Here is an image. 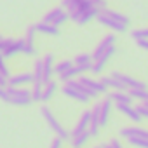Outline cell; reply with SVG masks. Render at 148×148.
Returning a JSON list of instances; mask_svg holds the SVG:
<instances>
[{"instance_id":"1","label":"cell","mask_w":148,"mask_h":148,"mask_svg":"<svg viewBox=\"0 0 148 148\" xmlns=\"http://www.w3.org/2000/svg\"><path fill=\"white\" fill-rule=\"evenodd\" d=\"M5 91H7V94H9V103H11V105H16V106H28L30 103H33V101H32V91H30V89L7 86Z\"/></svg>"},{"instance_id":"2","label":"cell","mask_w":148,"mask_h":148,"mask_svg":"<svg viewBox=\"0 0 148 148\" xmlns=\"http://www.w3.org/2000/svg\"><path fill=\"white\" fill-rule=\"evenodd\" d=\"M40 115L44 117V120L47 122V125L56 132V136H58V138H61L63 141L70 138V132H68V131L59 124V122H58V119L54 117V113L51 112V108H49V106H45V105H44V106L40 108Z\"/></svg>"},{"instance_id":"3","label":"cell","mask_w":148,"mask_h":148,"mask_svg":"<svg viewBox=\"0 0 148 148\" xmlns=\"http://www.w3.org/2000/svg\"><path fill=\"white\" fill-rule=\"evenodd\" d=\"M96 19L103 25V26H106V28H110V30H113V33H122V32H125V25H122V23H117L115 19H112L108 14H105L103 11H99L98 14H96Z\"/></svg>"},{"instance_id":"4","label":"cell","mask_w":148,"mask_h":148,"mask_svg":"<svg viewBox=\"0 0 148 148\" xmlns=\"http://www.w3.org/2000/svg\"><path fill=\"white\" fill-rule=\"evenodd\" d=\"M112 77L117 79L119 82H122L127 89H146V84L145 82H139V80H136V79H132L129 75H124V73H120V71H113Z\"/></svg>"},{"instance_id":"5","label":"cell","mask_w":148,"mask_h":148,"mask_svg":"<svg viewBox=\"0 0 148 148\" xmlns=\"http://www.w3.org/2000/svg\"><path fill=\"white\" fill-rule=\"evenodd\" d=\"M33 73L32 71H23V73H18V75H11L7 79V84L12 86V87H21V86H26V84H33Z\"/></svg>"},{"instance_id":"6","label":"cell","mask_w":148,"mask_h":148,"mask_svg":"<svg viewBox=\"0 0 148 148\" xmlns=\"http://www.w3.org/2000/svg\"><path fill=\"white\" fill-rule=\"evenodd\" d=\"M23 47H25V38H19V40H12L4 51H2V56L4 59H11L18 54H23Z\"/></svg>"},{"instance_id":"7","label":"cell","mask_w":148,"mask_h":148,"mask_svg":"<svg viewBox=\"0 0 148 148\" xmlns=\"http://www.w3.org/2000/svg\"><path fill=\"white\" fill-rule=\"evenodd\" d=\"M42 68H44V73H42V82L47 84L51 79H52V68H54V54H45L42 58Z\"/></svg>"},{"instance_id":"8","label":"cell","mask_w":148,"mask_h":148,"mask_svg":"<svg viewBox=\"0 0 148 148\" xmlns=\"http://www.w3.org/2000/svg\"><path fill=\"white\" fill-rule=\"evenodd\" d=\"M120 136L129 139V138H141V139H148V129L132 125V127H124L120 129Z\"/></svg>"},{"instance_id":"9","label":"cell","mask_w":148,"mask_h":148,"mask_svg":"<svg viewBox=\"0 0 148 148\" xmlns=\"http://www.w3.org/2000/svg\"><path fill=\"white\" fill-rule=\"evenodd\" d=\"M79 82L80 84H84L86 87H89L91 91H94V92H98V94H106L108 92V89L99 82V80H94V79H91V77H86V75H80V79H79Z\"/></svg>"},{"instance_id":"10","label":"cell","mask_w":148,"mask_h":148,"mask_svg":"<svg viewBox=\"0 0 148 148\" xmlns=\"http://www.w3.org/2000/svg\"><path fill=\"white\" fill-rule=\"evenodd\" d=\"M61 92L66 96V98H71V99H77L79 103H89L91 101V98L87 96V94H84V92H80L79 89H73V87H68L66 84H64V87L61 89Z\"/></svg>"},{"instance_id":"11","label":"cell","mask_w":148,"mask_h":148,"mask_svg":"<svg viewBox=\"0 0 148 148\" xmlns=\"http://www.w3.org/2000/svg\"><path fill=\"white\" fill-rule=\"evenodd\" d=\"M113 42H115V35H113V33L106 35V37H105V38H103V40L98 44V47H96L94 54H91V56H92V61H94V59H98V58H99V56H101L105 51H108V49L113 45Z\"/></svg>"},{"instance_id":"12","label":"cell","mask_w":148,"mask_h":148,"mask_svg":"<svg viewBox=\"0 0 148 148\" xmlns=\"http://www.w3.org/2000/svg\"><path fill=\"white\" fill-rule=\"evenodd\" d=\"M106 98H108L112 103H115V105H119V103L131 105V103H132V98L129 96L127 91H112V92H106Z\"/></svg>"},{"instance_id":"13","label":"cell","mask_w":148,"mask_h":148,"mask_svg":"<svg viewBox=\"0 0 148 148\" xmlns=\"http://www.w3.org/2000/svg\"><path fill=\"white\" fill-rule=\"evenodd\" d=\"M117 110L122 113V115H125L129 120H132V122H139L143 117L136 112V108L134 106H131V105H125V103H119L117 105Z\"/></svg>"},{"instance_id":"14","label":"cell","mask_w":148,"mask_h":148,"mask_svg":"<svg viewBox=\"0 0 148 148\" xmlns=\"http://www.w3.org/2000/svg\"><path fill=\"white\" fill-rule=\"evenodd\" d=\"M110 112H112V101L106 98L101 101V108H99V127H105L108 124Z\"/></svg>"},{"instance_id":"15","label":"cell","mask_w":148,"mask_h":148,"mask_svg":"<svg viewBox=\"0 0 148 148\" xmlns=\"http://www.w3.org/2000/svg\"><path fill=\"white\" fill-rule=\"evenodd\" d=\"M92 5H94V4H92V0H82V2H80V5H79V7H77L75 11L68 12V14H70V19L77 23V21H79V18H80V16H82V14H84L86 11H89V9H91Z\"/></svg>"},{"instance_id":"16","label":"cell","mask_w":148,"mask_h":148,"mask_svg":"<svg viewBox=\"0 0 148 148\" xmlns=\"http://www.w3.org/2000/svg\"><path fill=\"white\" fill-rule=\"evenodd\" d=\"M56 91H58V84L51 79L47 84H44V89H42V96H40V101H44V103H47V101H51V98L56 94Z\"/></svg>"},{"instance_id":"17","label":"cell","mask_w":148,"mask_h":148,"mask_svg":"<svg viewBox=\"0 0 148 148\" xmlns=\"http://www.w3.org/2000/svg\"><path fill=\"white\" fill-rule=\"evenodd\" d=\"M89 139H91L89 131H84V132H80V134H77V136L68 138V141H70V145H71L73 148H84V145H86Z\"/></svg>"},{"instance_id":"18","label":"cell","mask_w":148,"mask_h":148,"mask_svg":"<svg viewBox=\"0 0 148 148\" xmlns=\"http://www.w3.org/2000/svg\"><path fill=\"white\" fill-rule=\"evenodd\" d=\"M35 30H37V33H45V35H51V37H56V35H59V28L58 26H54L52 23H38V25H35Z\"/></svg>"},{"instance_id":"19","label":"cell","mask_w":148,"mask_h":148,"mask_svg":"<svg viewBox=\"0 0 148 148\" xmlns=\"http://www.w3.org/2000/svg\"><path fill=\"white\" fill-rule=\"evenodd\" d=\"M98 12H99V9H98L96 5H92L89 11H86V12L79 18V21H77V23H79V25H86V23H89L92 18H96V14H98Z\"/></svg>"},{"instance_id":"20","label":"cell","mask_w":148,"mask_h":148,"mask_svg":"<svg viewBox=\"0 0 148 148\" xmlns=\"http://www.w3.org/2000/svg\"><path fill=\"white\" fill-rule=\"evenodd\" d=\"M127 92L132 99H139L141 103L148 101V89H127Z\"/></svg>"},{"instance_id":"21","label":"cell","mask_w":148,"mask_h":148,"mask_svg":"<svg viewBox=\"0 0 148 148\" xmlns=\"http://www.w3.org/2000/svg\"><path fill=\"white\" fill-rule=\"evenodd\" d=\"M103 12H105V14H108V16H110L112 19H115L117 23H122V25H125V26L129 25V18H127V16H124V14H120V12H117V11H110V9H105Z\"/></svg>"},{"instance_id":"22","label":"cell","mask_w":148,"mask_h":148,"mask_svg":"<svg viewBox=\"0 0 148 148\" xmlns=\"http://www.w3.org/2000/svg\"><path fill=\"white\" fill-rule=\"evenodd\" d=\"M42 89H44V82H40V80H33V89H32V101H40V96H42Z\"/></svg>"},{"instance_id":"23","label":"cell","mask_w":148,"mask_h":148,"mask_svg":"<svg viewBox=\"0 0 148 148\" xmlns=\"http://www.w3.org/2000/svg\"><path fill=\"white\" fill-rule=\"evenodd\" d=\"M70 66H73V63H71L70 59H64V61H61V63L54 64V68H52V73H54V75H59V73H63V71H64V70H68Z\"/></svg>"},{"instance_id":"24","label":"cell","mask_w":148,"mask_h":148,"mask_svg":"<svg viewBox=\"0 0 148 148\" xmlns=\"http://www.w3.org/2000/svg\"><path fill=\"white\" fill-rule=\"evenodd\" d=\"M63 11H64L63 7H56V9H52L51 12H47V14L44 16V23H54V19H56Z\"/></svg>"},{"instance_id":"25","label":"cell","mask_w":148,"mask_h":148,"mask_svg":"<svg viewBox=\"0 0 148 148\" xmlns=\"http://www.w3.org/2000/svg\"><path fill=\"white\" fill-rule=\"evenodd\" d=\"M33 79L35 80H40L42 82V73H44V68H42V59H37L35 61V66H33Z\"/></svg>"},{"instance_id":"26","label":"cell","mask_w":148,"mask_h":148,"mask_svg":"<svg viewBox=\"0 0 148 148\" xmlns=\"http://www.w3.org/2000/svg\"><path fill=\"white\" fill-rule=\"evenodd\" d=\"M91 63H92V56L91 54H79L75 58V61H73V64H77V66H80V64H91Z\"/></svg>"},{"instance_id":"27","label":"cell","mask_w":148,"mask_h":148,"mask_svg":"<svg viewBox=\"0 0 148 148\" xmlns=\"http://www.w3.org/2000/svg\"><path fill=\"white\" fill-rule=\"evenodd\" d=\"M80 2H82V0H63V9L71 12V11H75L80 5Z\"/></svg>"},{"instance_id":"28","label":"cell","mask_w":148,"mask_h":148,"mask_svg":"<svg viewBox=\"0 0 148 148\" xmlns=\"http://www.w3.org/2000/svg\"><path fill=\"white\" fill-rule=\"evenodd\" d=\"M132 146L136 148H148V139H141V138H129L127 139Z\"/></svg>"},{"instance_id":"29","label":"cell","mask_w":148,"mask_h":148,"mask_svg":"<svg viewBox=\"0 0 148 148\" xmlns=\"http://www.w3.org/2000/svg\"><path fill=\"white\" fill-rule=\"evenodd\" d=\"M68 19H70V14H68V11H63V12H61V14H59V16L54 19V23H52V25L59 28V26H61V25H64Z\"/></svg>"},{"instance_id":"30","label":"cell","mask_w":148,"mask_h":148,"mask_svg":"<svg viewBox=\"0 0 148 148\" xmlns=\"http://www.w3.org/2000/svg\"><path fill=\"white\" fill-rule=\"evenodd\" d=\"M35 35H37V30H35V25H33V26H30L26 30V37H25L26 44H33L35 42Z\"/></svg>"},{"instance_id":"31","label":"cell","mask_w":148,"mask_h":148,"mask_svg":"<svg viewBox=\"0 0 148 148\" xmlns=\"http://www.w3.org/2000/svg\"><path fill=\"white\" fill-rule=\"evenodd\" d=\"M0 73L5 77V79H9L11 77V73H9V68H7V64H5V59H4V56H2V52H0Z\"/></svg>"},{"instance_id":"32","label":"cell","mask_w":148,"mask_h":148,"mask_svg":"<svg viewBox=\"0 0 148 148\" xmlns=\"http://www.w3.org/2000/svg\"><path fill=\"white\" fill-rule=\"evenodd\" d=\"M131 37H132L134 40H138V38H148V28H143V30H134V32L131 33Z\"/></svg>"},{"instance_id":"33","label":"cell","mask_w":148,"mask_h":148,"mask_svg":"<svg viewBox=\"0 0 148 148\" xmlns=\"http://www.w3.org/2000/svg\"><path fill=\"white\" fill-rule=\"evenodd\" d=\"M134 108H136V112H138L143 119H148V108H146L143 103H139V105H138V106H134Z\"/></svg>"},{"instance_id":"34","label":"cell","mask_w":148,"mask_h":148,"mask_svg":"<svg viewBox=\"0 0 148 148\" xmlns=\"http://www.w3.org/2000/svg\"><path fill=\"white\" fill-rule=\"evenodd\" d=\"M136 45L141 47V49H145V51H148V38H138L136 40Z\"/></svg>"},{"instance_id":"35","label":"cell","mask_w":148,"mask_h":148,"mask_svg":"<svg viewBox=\"0 0 148 148\" xmlns=\"http://www.w3.org/2000/svg\"><path fill=\"white\" fill-rule=\"evenodd\" d=\"M92 4H94L99 11H105V9H106V0H92Z\"/></svg>"},{"instance_id":"36","label":"cell","mask_w":148,"mask_h":148,"mask_svg":"<svg viewBox=\"0 0 148 148\" xmlns=\"http://www.w3.org/2000/svg\"><path fill=\"white\" fill-rule=\"evenodd\" d=\"M61 146H63V139L56 136V138L52 139V143H51V148H61Z\"/></svg>"},{"instance_id":"37","label":"cell","mask_w":148,"mask_h":148,"mask_svg":"<svg viewBox=\"0 0 148 148\" xmlns=\"http://www.w3.org/2000/svg\"><path fill=\"white\" fill-rule=\"evenodd\" d=\"M108 145H110V146H112V148H124V146H122V145H120V141H119V139H117V138H112V139H110V143H108Z\"/></svg>"},{"instance_id":"38","label":"cell","mask_w":148,"mask_h":148,"mask_svg":"<svg viewBox=\"0 0 148 148\" xmlns=\"http://www.w3.org/2000/svg\"><path fill=\"white\" fill-rule=\"evenodd\" d=\"M103 148H112V146H110V145L106 143V145H103Z\"/></svg>"},{"instance_id":"39","label":"cell","mask_w":148,"mask_h":148,"mask_svg":"<svg viewBox=\"0 0 148 148\" xmlns=\"http://www.w3.org/2000/svg\"><path fill=\"white\" fill-rule=\"evenodd\" d=\"M143 105H145V106H146V108H148V101H143Z\"/></svg>"},{"instance_id":"40","label":"cell","mask_w":148,"mask_h":148,"mask_svg":"<svg viewBox=\"0 0 148 148\" xmlns=\"http://www.w3.org/2000/svg\"><path fill=\"white\" fill-rule=\"evenodd\" d=\"M96 148H103V146H96Z\"/></svg>"},{"instance_id":"41","label":"cell","mask_w":148,"mask_h":148,"mask_svg":"<svg viewBox=\"0 0 148 148\" xmlns=\"http://www.w3.org/2000/svg\"><path fill=\"white\" fill-rule=\"evenodd\" d=\"M0 40H2V37H0Z\"/></svg>"}]
</instances>
